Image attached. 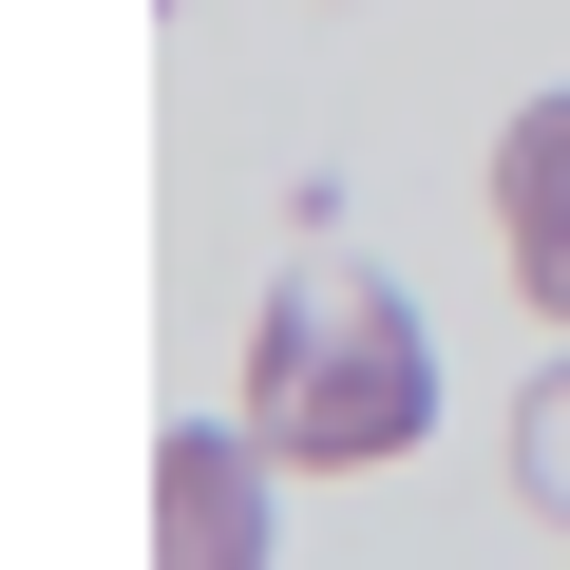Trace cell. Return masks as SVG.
<instances>
[{
	"mask_svg": "<svg viewBox=\"0 0 570 570\" xmlns=\"http://www.w3.org/2000/svg\"><path fill=\"white\" fill-rule=\"evenodd\" d=\"M494 247H513V285H532V324L570 343V96H532V115L494 134Z\"/></svg>",
	"mask_w": 570,
	"mask_h": 570,
	"instance_id": "obj_3",
	"label": "cell"
},
{
	"mask_svg": "<svg viewBox=\"0 0 570 570\" xmlns=\"http://www.w3.org/2000/svg\"><path fill=\"white\" fill-rule=\"evenodd\" d=\"M266 438L247 419H171L153 438V570H266Z\"/></svg>",
	"mask_w": 570,
	"mask_h": 570,
	"instance_id": "obj_2",
	"label": "cell"
},
{
	"mask_svg": "<svg viewBox=\"0 0 570 570\" xmlns=\"http://www.w3.org/2000/svg\"><path fill=\"white\" fill-rule=\"evenodd\" d=\"M438 419V324L400 305V285L362 247H305L266 285V324H247V438L285 475H362Z\"/></svg>",
	"mask_w": 570,
	"mask_h": 570,
	"instance_id": "obj_1",
	"label": "cell"
},
{
	"mask_svg": "<svg viewBox=\"0 0 570 570\" xmlns=\"http://www.w3.org/2000/svg\"><path fill=\"white\" fill-rule=\"evenodd\" d=\"M513 494H532V513L570 532V343H551V381L513 400Z\"/></svg>",
	"mask_w": 570,
	"mask_h": 570,
	"instance_id": "obj_4",
	"label": "cell"
}]
</instances>
